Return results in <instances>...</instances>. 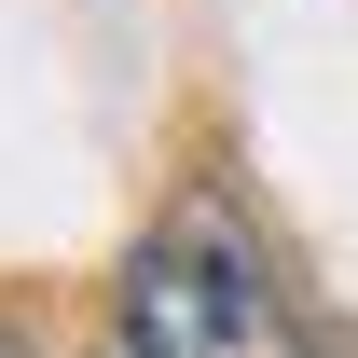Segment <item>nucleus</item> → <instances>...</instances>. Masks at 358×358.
Here are the masks:
<instances>
[{
  "mask_svg": "<svg viewBox=\"0 0 358 358\" xmlns=\"http://www.w3.org/2000/svg\"><path fill=\"white\" fill-rule=\"evenodd\" d=\"M124 358H317V331L221 221H166L124 262Z\"/></svg>",
  "mask_w": 358,
  "mask_h": 358,
  "instance_id": "nucleus-1",
  "label": "nucleus"
},
{
  "mask_svg": "<svg viewBox=\"0 0 358 358\" xmlns=\"http://www.w3.org/2000/svg\"><path fill=\"white\" fill-rule=\"evenodd\" d=\"M0 358H28V345H14V317H0Z\"/></svg>",
  "mask_w": 358,
  "mask_h": 358,
  "instance_id": "nucleus-2",
  "label": "nucleus"
}]
</instances>
